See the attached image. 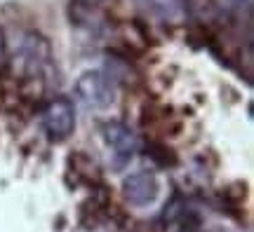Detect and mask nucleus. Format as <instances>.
I'll return each instance as SVG.
<instances>
[{"instance_id": "obj_1", "label": "nucleus", "mask_w": 254, "mask_h": 232, "mask_svg": "<svg viewBox=\"0 0 254 232\" xmlns=\"http://www.w3.org/2000/svg\"><path fill=\"white\" fill-rule=\"evenodd\" d=\"M75 96L87 110H104L116 101V85L106 73L87 71L75 80Z\"/></svg>"}, {"instance_id": "obj_2", "label": "nucleus", "mask_w": 254, "mask_h": 232, "mask_svg": "<svg viewBox=\"0 0 254 232\" xmlns=\"http://www.w3.org/2000/svg\"><path fill=\"white\" fill-rule=\"evenodd\" d=\"M43 125H45V132L57 141H64L73 134L75 129V108H73V101L68 98H52L50 103L43 110Z\"/></svg>"}, {"instance_id": "obj_3", "label": "nucleus", "mask_w": 254, "mask_h": 232, "mask_svg": "<svg viewBox=\"0 0 254 232\" xmlns=\"http://www.w3.org/2000/svg\"><path fill=\"white\" fill-rule=\"evenodd\" d=\"M158 179L151 171H134L123 181V192L125 199L132 206H148L158 197Z\"/></svg>"}, {"instance_id": "obj_4", "label": "nucleus", "mask_w": 254, "mask_h": 232, "mask_svg": "<svg viewBox=\"0 0 254 232\" xmlns=\"http://www.w3.org/2000/svg\"><path fill=\"white\" fill-rule=\"evenodd\" d=\"M104 139H106V143L113 148V152L118 155V167L123 162L132 160L136 148H139V141H136L134 132L127 125H123V122H116V120L104 125Z\"/></svg>"}, {"instance_id": "obj_5", "label": "nucleus", "mask_w": 254, "mask_h": 232, "mask_svg": "<svg viewBox=\"0 0 254 232\" xmlns=\"http://www.w3.org/2000/svg\"><path fill=\"white\" fill-rule=\"evenodd\" d=\"M19 56L28 73H38L50 63V43L40 33H26L19 45Z\"/></svg>"}, {"instance_id": "obj_6", "label": "nucleus", "mask_w": 254, "mask_h": 232, "mask_svg": "<svg viewBox=\"0 0 254 232\" xmlns=\"http://www.w3.org/2000/svg\"><path fill=\"white\" fill-rule=\"evenodd\" d=\"M144 5L151 7L163 21H170V24L184 21L190 14V0H146Z\"/></svg>"}, {"instance_id": "obj_7", "label": "nucleus", "mask_w": 254, "mask_h": 232, "mask_svg": "<svg viewBox=\"0 0 254 232\" xmlns=\"http://www.w3.org/2000/svg\"><path fill=\"white\" fill-rule=\"evenodd\" d=\"M5 47H7V43H5V33H2V28H0V59L5 56Z\"/></svg>"}]
</instances>
